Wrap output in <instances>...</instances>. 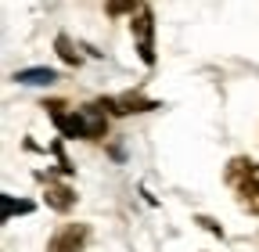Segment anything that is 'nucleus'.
Returning a JSON list of instances; mask_svg holds the SVG:
<instances>
[{
  "mask_svg": "<svg viewBox=\"0 0 259 252\" xmlns=\"http://www.w3.org/2000/svg\"><path fill=\"white\" fill-rule=\"evenodd\" d=\"M105 112L112 115H134V112H151V108H162L158 101L144 98V94H119V98H101Z\"/></svg>",
  "mask_w": 259,
  "mask_h": 252,
  "instance_id": "39448f33",
  "label": "nucleus"
},
{
  "mask_svg": "<svg viewBox=\"0 0 259 252\" xmlns=\"http://www.w3.org/2000/svg\"><path fill=\"white\" fill-rule=\"evenodd\" d=\"M15 213H32V202H25V198H11V195H0V220H11Z\"/></svg>",
  "mask_w": 259,
  "mask_h": 252,
  "instance_id": "6e6552de",
  "label": "nucleus"
},
{
  "mask_svg": "<svg viewBox=\"0 0 259 252\" xmlns=\"http://www.w3.org/2000/svg\"><path fill=\"white\" fill-rule=\"evenodd\" d=\"M54 47H58V54H61V61H69V65H79V61H83V58H79V51L72 47V40H69V36H65V33H61V36L54 40Z\"/></svg>",
  "mask_w": 259,
  "mask_h": 252,
  "instance_id": "1a4fd4ad",
  "label": "nucleus"
},
{
  "mask_svg": "<svg viewBox=\"0 0 259 252\" xmlns=\"http://www.w3.org/2000/svg\"><path fill=\"white\" fill-rule=\"evenodd\" d=\"M223 180L234 191L238 205L245 213L259 216V162H252V159H231L227 170H223Z\"/></svg>",
  "mask_w": 259,
  "mask_h": 252,
  "instance_id": "f03ea898",
  "label": "nucleus"
},
{
  "mask_svg": "<svg viewBox=\"0 0 259 252\" xmlns=\"http://www.w3.org/2000/svg\"><path fill=\"white\" fill-rule=\"evenodd\" d=\"M141 4H137V0H108V4H105V11L112 15V18H119V15H134Z\"/></svg>",
  "mask_w": 259,
  "mask_h": 252,
  "instance_id": "9d476101",
  "label": "nucleus"
},
{
  "mask_svg": "<svg viewBox=\"0 0 259 252\" xmlns=\"http://www.w3.org/2000/svg\"><path fill=\"white\" fill-rule=\"evenodd\" d=\"M40 180L47 184V205H51V209L69 213V209L76 205V191H72V187H65V184H58V180H51V177H44V173H40Z\"/></svg>",
  "mask_w": 259,
  "mask_h": 252,
  "instance_id": "423d86ee",
  "label": "nucleus"
},
{
  "mask_svg": "<svg viewBox=\"0 0 259 252\" xmlns=\"http://www.w3.org/2000/svg\"><path fill=\"white\" fill-rule=\"evenodd\" d=\"M90 241V227L87 224H61L51 241H47V252H83Z\"/></svg>",
  "mask_w": 259,
  "mask_h": 252,
  "instance_id": "20e7f679",
  "label": "nucleus"
},
{
  "mask_svg": "<svg viewBox=\"0 0 259 252\" xmlns=\"http://www.w3.org/2000/svg\"><path fill=\"white\" fill-rule=\"evenodd\" d=\"M15 79L29 83V87H51L58 79V72L54 69H22V72H15Z\"/></svg>",
  "mask_w": 259,
  "mask_h": 252,
  "instance_id": "0eeeda50",
  "label": "nucleus"
},
{
  "mask_svg": "<svg viewBox=\"0 0 259 252\" xmlns=\"http://www.w3.org/2000/svg\"><path fill=\"white\" fill-rule=\"evenodd\" d=\"M47 115L54 119V126L61 130V137H83V141H101L108 134V112L101 101L83 105V108H69L65 101H47L44 105Z\"/></svg>",
  "mask_w": 259,
  "mask_h": 252,
  "instance_id": "f257e3e1",
  "label": "nucleus"
},
{
  "mask_svg": "<svg viewBox=\"0 0 259 252\" xmlns=\"http://www.w3.org/2000/svg\"><path fill=\"white\" fill-rule=\"evenodd\" d=\"M130 29H134V40H137L141 61L151 69V65H155V15H151L148 4H141L137 15H130Z\"/></svg>",
  "mask_w": 259,
  "mask_h": 252,
  "instance_id": "7ed1b4c3",
  "label": "nucleus"
}]
</instances>
